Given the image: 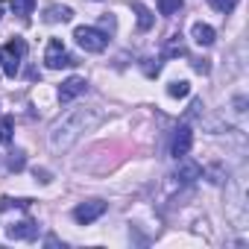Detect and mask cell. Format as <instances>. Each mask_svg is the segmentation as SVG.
Segmentation results:
<instances>
[{
    "label": "cell",
    "mask_w": 249,
    "mask_h": 249,
    "mask_svg": "<svg viewBox=\"0 0 249 249\" xmlns=\"http://www.w3.org/2000/svg\"><path fill=\"white\" fill-rule=\"evenodd\" d=\"M36 9V0H12V15L18 18H30Z\"/></svg>",
    "instance_id": "cell-13"
},
{
    "label": "cell",
    "mask_w": 249,
    "mask_h": 249,
    "mask_svg": "<svg viewBox=\"0 0 249 249\" xmlns=\"http://www.w3.org/2000/svg\"><path fill=\"white\" fill-rule=\"evenodd\" d=\"M211 6L217 9V12H223V15H229L234 6H237V0H211Z\"/></svg>",
    "instance_id": "cell-19"
},
{
    "label": "cell",
    "mask_w": 249,
    "mask_h": 249,
    "mask_svg": "<svg viewBox=\"0 0 249 249\" xmlns=\"http://www.w3.org/2000/svg\"><path fill=\"white\" fill-rule=\"evenodd\" d=\"M73 38H76V44L85 53H103L106 44H108V36L103 30H97V27H76L73 30Z\"/></svg>",
    "instance_id": "cell-2"
},
{
    "label": "cell",
    "mask_w": 249,
    "mask_h": 249,
    "mask_svg": "<svg viewBox=\"0 0 249 249\" xmlns=\"http://www.w3.org/2000/svg\"><path fill=\"white\" fill-rule=\"evenodd\" d=\"M179 9H182V0H159V15H164V18L179 15Z\"/></svg>",
    "instance_id": "cell-14"
},
{
    "label": "cell",
    "mask_w": 249,
    "mask_h": 249,
    "mask_svg": "<svg viewBox=\"0 0 249 249\" xmlns=\"http://www.w3.org/2000/svg\"><path fill=\"white\" fill-rule=\"evenodd\" d=\"M191 147H194V132H191L188 123H182V126L173 132V141H170V156H173V159H185V156L191 153Z\"/></svg>",
    "instance_id": "cell-6"
},
{
    "label": "cell",
    "mask_w": 249,
    "mask_h": 249,
    "mask_svg": "<svg viewBox=\"0 0 249 249\" xmlns=\"http://www.w3.org/2000/svg\"><path fill=\"white\" fill-rule=\"evenodd\" d=\"M214 27H208V24H194V30H191V38L199 44V47H211L214 44Z\"/></svg>",
    "instance_id": "cell-11"
},
{
    "label": "cell",
    "mask_w": 249,
    "mask_h": 249,
    "mask_svg": "<svg viewBox=\"0 0 249 249\" xmlns=\"http://www.w3.org/2000/svg\"><path fill=\"white\" fill-rule=\"evenodd\" d=\"M24 56H27V41L15 36V38L3 47V73H6L9 79H15V76H18Z\"/></svg>",
    "instance_id": "cell-3"
},
{
    "label": "cell",
    "mask_w": 249,
    "mask_h": 249,
    "mask_svg": "<svg viewBox=\"0 0 249 249\" xmlns=\"http://www.w3.org/2000/svg\"><path fill=\"white\" fill-rule=\"evenodd\" d=\"M73 18V9L71 6H59V3H50V6H44V12H41V21L44 24H65V21H71Z\"/></svg>",
    "instance_id": "cell-9"
},
{
    "label": "cell",
    "mask_w": 249,
    "mask_h": 249,
    "mask_svg": "<svg viewBox=\"0 0 249 249\" xmlns=\"http://www.w3.org/2000/svg\"><path fill=\"white\" fill-rule=\"evenodd\" d=\"M103 214H106V202H103V199H88V202H79V205L73 208V220H76L79 226H88V223L100 220Z\"/></svg>",
    "instance_id": "cell-5"
},
{
    "label": "cell",
    "mask_w": 249,
    "mask_h": 249,
    "mask_svg": "<svg viewBox=\"0 0 249 249\" xmlns=\"http://www.w3.org/2000/svg\"><path fill=\"white\" fill-rule=\"evenodd\" d=\"M36 176H41V179H38V182H44V185H47V182H50V173H47V170H36Z\"/></svg>",
    "instance_id": "cell-23"
},
{
    "label": "cell",
    "mask_w": 249,
    "mask_h": 249,
    "mask_svg": "<svg viewBox=\"0 0 249 249\" xmlns=\"http://www.w3.org/2000/svg\"><path fill=\"white\" fill-rule=\"evenodd\" d=\"M6 234H9L12 240H36V237H38V223H33V220L12 223V226L6 229Z\"/></svg>",
    "instance_id": "cell-8"
},
{
    "label": "cell",
    "mask_w": 249,
    "mask_h": 249,
    "mask_svg": "<svg viewBox=\"0 0 249 249\" xmlns=\"http://www.w3.org/2000/svg\"><path fill=\"white\" fill-rule=\"evenodd\" d=\"M194 71H196V73H202V76H205V73H208V71H211V65H208V62H205V59H194Z\"/></svg>",
    "instance_id": "cell-22"
},
{
    "label": "cell",
    "mask_w": 249,
    "mask_h": 249,
    "mask_svg": "<svg viewBox=\"0 0 249 249\" xmlns=\"http://www.w3.org/2000/svg\"><path fill=\"white\" fill-rule=\"evenodd\" d=\"M132 12H135V18H138V30H153V24H156V18H153V12L144 6V3H138V0H135V3H132Z\"/></svg>",
    "instance_id": "cell-12"
},
{
    "label": "cell",
    "mask_w": 249,
    "mask_h": 249,
    "mask_svg": "<svg viewBox=\"0 0 249 249\" xmlns=\"http://www.w3.org/2000/svg\"><path fill=\"white\" fill-rule=\"evenodd\" d=\"M0 68H3V47H0Z\"/></svg>",
    "instance_id": "cell-24"
},
{
    "label": "cell",
    "mask_w": 249,
    "mask_h": 249,
    "mask_svg": "<svg viewBox=\"0 0 249 249\" xmlns=\"http://www.w3.org/2000/svg\"><path fill=\"white\" fill-rule=\"evenodd\" d=\"M167 56H185V44H182V36H173L167 41Z\"/></svg>",
    "instance_id": "cell-18"
},
{
    "label": "cell",
    "mask_w": 249,
    "mask_h": 249,
    "mask_svg": "<svg viewBox=\"0 0 249 249\" xmlns=\"http://www.w3.org/2000/svg\"><path fill=\"white\" fill-rule=\"evenodd\" d=\"M12 205H15V208H27L30 199H9V196H6V199H0V211H6V208H12Z\"/></svg>",
    "instance_id": "cell-20"
},
{
    "label": "cell",
    "mask_w": 249,
    "mask_h": 249,
    "mask_svg": "<svg viewBox=\"0 0 249 249\" xmlns=\"http://www.w3.org/2000/svg\"><path fill=\"white\" fill-rule=\"evenodd\" d=\"M85 88H88L85 76H68V79L59 85V100H62V103H71V100H76L79 94H85Z\"/></svg>",
    "instance_id": "cell-7"
},
{
    "label": "cell",
    "mask_w": 249,
    "mask_h": 249,
    "mask_svg": "<svg viewBox=\"0 0 249 249\" xmlns=\"http://www.w3.org/2000/svg\"><path fill=\"white\" fill-rule=\"evenodd\" d=\"M176 179L179 182H196V179H202V167L196 164V161H185V159H179V167H176Z\"/></svg>",
    "instance_id": "cell-10"
},
{
    "label": "cell",
    "mask_w": 249,
    "mask_h": 249,
    "mask_svg": "<svg viewBox=\"0 0 249 249\" xmlns=\"http://www.w3.org/2000/svg\"><path fill=\"white\" fill-rule=\"evenodd\" d=\"M100 111L97 108H73V111H68L65 117H59L56 123H53V129H50V150L53 153H68L88 129H94L97 123H100Z\"/></svg>",
    "instance_id": "cell-1"
},
{
    "label": "cell",
    "mask_w": 249,
    "mask_h": 249,
    "mask_svg": "<svg viewBox=\"0 0 249 249\" xmlns=\"http://www.w3.org/2000/svg\"><path fill=\"white\" fill-rule=\"evenodd\" d=\"M15 132V120L12 117H0V144H9Z\"/></svg>",
    "instance_id": "cell-16"
},
{
    "label": "cell",
    "mask_w": 249,
    "mask_h": 249,
    "mask_svg": "<svg viewBox=\"0 0 249 249\" xmlns=\"http://www.w3.org/2000/svg\"><path fill=\"white\" fill-rule=\"evenodd\" d=\"M167 94L182 100V97H188V94H191V82H188V79H176V82H170V85H167Z\"/></svg>",
    "instance_id": "cell-15"
},
{
    "label": "cell",
    "mask_w": 249,
    "mask_h": 249,
    "mask_svg": "<svg viewBox=\"0 0 249 249\" xmlns=\"http://www.w3.org/2000/svg\"><path fill=\"white\" fill-rule=\"evenodd\" d=\"M114 27H117V24H114V18H111V15H103L100 30H103V33H114Z\"/></svg>",
    "instance_id": "cell-21"
},
{
    "label": "cell",
    "mask_w": 249,
    "mask_h": 249,
    "mask_svg": "<svg viewBox=\"0 0 249 249\" xmlns=\"http://www.w3.org/2000/svg\"><path fill=\"white\" fill-rule=\"evenodd\" d=\"M6 164H9V170H15V173H21V170L27 167V156H24V150H15V153H9V159H6Z\"/></svg>",
    "instance_id": "cell-17"
},
{
    "label": "cell",
    "mask_w": 249,
    "mask_h": 249,
    "mask_svg": "<svg viewBox=\"0 0 249 249\" xmlns=\"http://www.w3.org/2000/svg\"><path fill=\"white\" fill-rule=\"evenodd\" d=\"M44 65H47L50 71H62V68H71V65H73L71 53L65 50V44H62L59 38H53V41L47 44V50H44Z\"/></svg>",
    "instance_id": "cell-4"
}]
</instances>
